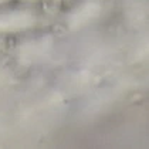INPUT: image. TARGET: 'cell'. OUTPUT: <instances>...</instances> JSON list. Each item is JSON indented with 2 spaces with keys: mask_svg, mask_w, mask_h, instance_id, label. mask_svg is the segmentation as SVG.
I'll list each match as a JSON object with an SVG mask.
<instances>
[{
  "mask_svg": "<svg viewBox=\"0 0 149 149\" xmlns=\"http://www.w3.org/2000/svg\"><path fill=\"white\" fill-rule=\"evenodd\" d=\"M102 14V0H81L65 16V26L72 33L81 31L100 20Z\"/></svg>",
  "mask_w": 149,
  "mask_h": 149,
  "instance_id": "2",
  "label": "cell"
},
{
  "mask_svg": "<svg viewBox=\"0 0 149 149\" xmlns=\"http://www.w3.org/2000/svg\"><path fill=\"white\" fill-rule=\"evenodd\" d=\"M41 23V14L33 6H4L0 9V36L24 34L36 30Z\"/></svg>",
  "mask_w": 149,
  "mask_h": 149,
  "instance_id": "1",
  "label": "cell"
},
{
  "mask_svg": "<svg viewBox=\"0 0 149 149\" xmlns=\"http://www.w3.org/2000/svg\"><path fill=\"white\" fill-rule=\"evenodd\" d=\"M10 1H12V0H0V9L4 7V6H9Z\"/></svg>",
  "mask_w": 149,
  "mask_h": 149,
  "instance_id": "4",
  "label": "cell"
},
{
  "mask_svg": "<svg viewBox=\"0 0 149 149\" xmlns=\"http://www.w3.org/2000/svg\"><path fill=\"white\" fill-rule=\"evenodd\" d=\"M22 4H29V6H33L34 3H37V1H40V0H19Z\"/></svg>",
  "mask_w": 149,
  "mask_h": 149,
  "instance_id": "3",
  "label": "cell"
}]
</instances>
